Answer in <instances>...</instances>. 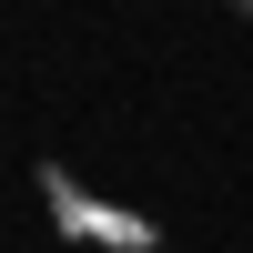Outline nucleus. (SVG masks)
<instances>
[{
    "label": "nucleus",
    "instance_id": "1",
    "mask_svg": "<svg viewBox=\"0 0 253 253\" xmlns=\"http://www.w3.org/2000/svg\"><path fill=\"white\" fill-rule=\"evenodd\" d=\"M233 10H243V20H253V0H233Z\"/></svg>",
    "mask_w": 253,
    "mask_h": 253
}]
</instances>
